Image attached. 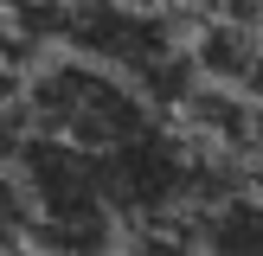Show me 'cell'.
Wrapping results in <instances>:
<instances>
[{"label":"cell","mask_w":263,"mask_h":256,"mask_svg":"<svg viewBox=\"0 0 263 256\" xmlns=\"http://www.w3.org/2000/svg\"><path fill=\"white\" fill-rule=\"evenodd\" d=\"M13 166H20L26 192H32V243L97 250V243L122 237V218L109 205V179H103V154L97 147H77L64 135L32 128Z\"/></svg>","instance_id":"obj_1"},{"label":"cell","mask_w":263,"mask_h":256,"mask_svg":"<svg viewBox=\"0 0 263 256\" xmlns=\"http://www.w3.org/2000/svg\"><path fill=\"white\" fill-rule=\"evenodd\" d=\"M26 109H32V128L64 135L77 147H97V154L116 147V141H128V135H141L154 122L148 90L128 71H116L103 58H84V51L39 64L26 77Z\"/></svg>","instance_id":"obj_2"}]
</instances>
